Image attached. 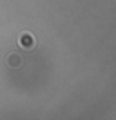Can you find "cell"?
Returning <instances> with one entry per match:
<instances>
[{
    "instance_id": "cell-1",
    "label": "cell",
    "mask_w": 116,
    "mask_h": 120,
    "mask_svg": "<svg viewBox=\"0 0 116 120\" xmlns=\"http://www.w3.org/2000/svg\"><path fill=\"white\" fill-rule=\"evenodd\" d=\"M20 45H22V47H25V49L33 47V45H35V38H33V35L22 33V35H20Z\"/></svg>"
}]
</instances>
